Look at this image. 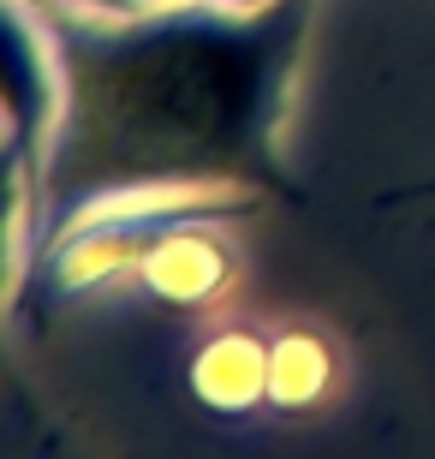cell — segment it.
<instances>
[{"mask_svg":"<svg viewBox=\"0 0 435 459\" xmlns=\"http://www.w3.org/2000/svg\"><path fill=\"white\" fill-rule=\"evenodd\" d=\"M335 388V346L317 328H281L268 334V406L310 411Z\"/></svg>","mask_w":435,"mask_h":459,"instance_id":"5b68a950","label":"cell"},{"mask_svg":"<svg viewBox=\"0 0 435 459\" xmlns=\"http://www.w3.org/2000/svg\"><path fill=\"white\" fill-rule=\"evenodd\" d=\"M263 204H268L263 191L209 186V191H150V197H119L108 209H90L84 221H72L42 251V299H78L114 274H137V263L179 227L257 221Z\"/></svg>","mask_w":435,"mask_h":459,"instance_id":"7a4b0ae2","label":"cell"},{"mask_svg":"<svg viewBox=\"0 0 435 459\" xmlns=\"http://www.w3.org/2000/svg\"><path fill=\"white\" fill-rule=\"evenodd\" d=\"M412 197H435V179H423V186H400V191H387V197H376V204H412Z\"/></svg>","mask_w":435,"mask_h":459,"instance_id":"52a82bcc","label":"cell"},{"mask_svg":"<svg viewBox=\"0 0 435 459\" xmlns=\"http://www.w3.org/2000/svg\"><path fill=\"white\" fill-rule=\"evenodd\" d=\"M227 6H268V0H227Z\"/></svg>","mask_w":435,"mask_h":459,"instance_id":"ba28073f","label":"cell"},{"mask_svg":"<svg viewBox=\"0 0 435 459\" xmlns=\"http://www.w3.org/2000/svg\"><path fill=\"white\" fill-rule=\"evenodd\" d=\"M227 221H197L179 227L173 238H161L144 263H137V281L150 299H161L168 310H215L239 281V251L221 233Z\"/></svg>","mask_w":435,"mask_h":459,"instance_id":"3957f363","label":"cell"},{"mask_svg":"<svg viewBox=\"0 0 435 459\" xmlns=\"http://www.w3.org/2000/svg\"><path fill=\"white\" fill-rule=\"evenodd\" d=\"M155 6H168V0H155Z\"/></svg>","mask_w":435,"mask_h":459,"instance_id":"9c48e42d","label":"cell"},{"mask_svg":"<svg viewBox=\"0 0 435 459\" xmlns=\"http://www.w3.org/2000/svg\"><path fill=\"white\" fill-rule=\"evenodd\" d=\"M72 6H90V13H144L155 0H72Z\"/></svg>","mask_w":435,"mask_h":459,"instance_id":"8992f818","label":"cell"},{"mask_svg":"<svg viewBox=\"0 0 435 459\" xmlns=\"http://www.w3.org/2000/svg\"><path fill=\"white\" fill-rule=\"evenodd\" d=\"M30 6L60 72V108L36 161L42 251L90 209L150 191L245 186L304 204L281 126L322 0H168L144 13Z\"/></svg>","mask_w":435,"mask_h":459,"instance_id":"6da1fadb","label":"cell"},{"mask_svg":"<svg viewBox=\"0 0 435 459\" xmlns=\"http://www.w3.org/2000/svg\"><path fill=\"white\" fill-rule=\"evenodd\" d=\"M191 394L221 418H245L268 406V341L257 328H215L191 352Z\"/></svg>","mask_w":435,"mask_h":459,"instance_id":"277c9868","label":"cell"}]
</instances>
